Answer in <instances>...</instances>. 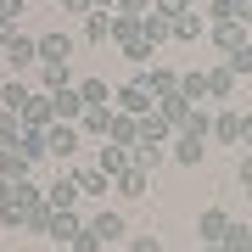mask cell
<instances>
[{"label":"cell","mask_w":252,"mask_h":252,"mask_svg":"<svg viewBox=\"0 0 252 252\" xmlns=\"http://www.w3.org/2000/svg\"><path fill=\"white\" fill-rule=\"evenodd\" d=\"M101 247H107V241H101V235H90V224H84V235L73 241V252H101Z\"/></svg>","instance_id":"cell-36"},{"label":"cell","mask_w":252,"mask_h":252,"mask_svg":"<svg viewBox=\"0 0 252 252\" xmlns=\"http://www.w3.org/2000/svg\"><path fill=\"white\" fill-rule=\"evenodd\" d=\"M0 62H6L11 73L34 67V62H39V34H23V28H17V39H11V45H0Z\"/></svg>","instance_id":"cell-3"},{"label":"cell","mask_w":252,"mask_h":252,"mask_svg":"<svg viewBox=\"0 0 252 252\" xmlns=\"http://www.w3.org/2000/svg\"><path fill=\"white\" fill-rule=\"evenodd\" d=\"M73 45H79V39H73L67 28H45V34H39V67H67Z\"/></svg>","instance_id":"cell-1"},{"label":"cell","mask_w":252,"mask_h":252,"mask_svg":"<svg viewBox=\"0 0 252 252\" xmlns=\"http://www.w3.org/2000/svg\"><path fill=\"white\" fill-rule=\"evenodd\" d=\"M17 140H23V118L0 107V146H17Z\"/></svg>","instance_id":"cell-28"},{"label":"cell","mask_w":252,"mask_h":252,"mask_svg":"<svg viewBox=\"0 0 252 252\" xmlns=\"http://www.w3.org/2000/svg\"><path fill=\"white\" fill-rule=\"evenodd\" d=\"M112 190H118V196H146V190H152V174H146V168H129Z\"/></svg>","instance_id":"cell-23"},{"label":"cell","mask_w":252,"mask_h":252,"mask_svg":"<svg viewBox=\"0 0 252 252\" xmlns=\"http://www.w3.org/2000/svg\"><path fill=\"white\" fill-rule=\"evenodd\" d=\"M230 224H235V219L224 213V207H202V213H196V241H202V247H207V241H224Z\"/></svg>","instance_id":"cell-7"},{"label":"cell","mask_w":252,"mask_h":252,"mask_svg":"<svg viewBox=\"0 0 252 252\" xmlns=\"http://www.w3.org/2000/svg\"><path fill=\"white\" fill-rule=\"evenodd\" d=\"M84 224H90V219H84L79 207H56V213H51V241L56 247H73L84 235Z\"/></svg>","instance_id":"cell-4"},{"label":"cell","mask_w":252,"mask_h":252,"mask_svg":"<svg viewBox=\"0 0 252 252\" xmlns=\"http://www.w3.org/2000/svg\"><path fill=\"white\" fill-rule=\"evenodd\" d=\"M17 152H23L28 162H34V157H45V135H23V140H17Z\"/></svg>","instance_id":"cell-34"},{"label":"cell","mask_w":252,"mask_h":252,"mask_svg":"<svg viewBox=\"0 0 252 252\" xmlns=\"http://www.w3.org/2000/svg\"><path fill=\"white\" fill-rule=\"evenodd\" d=\"M90 235H101V241H124V235H129V219L118 213V207H101V213H90Z\"/></svg>","instance_id":"cell-9"},{"label":"cell","mask_w":252,"mask_h":252,"mask_svg":"<svg viewBox=\"0 0 252 252\" xmlns=\"http://www.w3.org/2000/svg\"><path fill=\"white\" fill-rule=\"evenodd\" d=\"M56 252H73V247H56Z\"/></svg>","instance_id":"cell-47"},{"label":"cell","mask_w":252,"mask_h":252,"mask_svg":"<svg viewBox=\"0 0 252 252\" xmlns=\"http://www.w3.org/2000/svg\"><path fill=\"white\" fill-rule=\"evenodd\" d=\"M112 107L129 112V118H146V112H157V101H152V90H146L140 79H129V84H118V90H112Z\"/></svg>","instance_id":"cell-2"},{"label":"cell","mask_w":252,"mask_h":252,"mask_svg":"<svg viewBox=\"0 0 252 252\" xmlns=\"http://www.w3.org/2000/svg\"><path fill=\"white\" fill-rule=\"evenodd\" d=\"M112 11H118V17H140V23H146V17L157 11V0H118Z\"/></svg>","instance_id":"cell-29"},{"label":"cell","mask_w":252,"mask_h":252,"mask_svg":"<svg viewBox=\"0 0 252 252\" xmlns=\"http://www.w3.org/2000/svg\"><path fill=\"white\" fill-rule=\"evenodd\" d=\"M202 252H230V247H224V241H207V247H202Z\"/></svg>","instance_id":"cell-45"},{"label":"cell","mask_w":252,"mask_h":252,"mask_svg":"<svg viewBox=\"0 0 252 252\" xmlns=\"http://www.w3.org/2000/svg\"><path fill=\"white\" fill-rule=\"evenodd\" d=\"M180 95H190V101H207V73H202V67L180 73Z\"/></svg>","instance_id":"cell-26"},{"label":"cell","mask_w":252,"mask_h":252,"mask_svg":"<svg viewBox=\"0 0 252 252\" xmlns=\"http://www.w3.org/2000/svg\"><path fill=\"white\" fill-rule=\"evenodd\" d=\"M207 23H241L235 17V0H207Z\"/></svg>","instance_id":"cell-32"},{"label":"cell","mask_w":252,"mask_h":252,"mask_svg":"<svg viewBox=\"0 0 252 252\" xmlns=\"http://www.w3.org/2000/svg\"><path fill=\"white\" fill-rule=\"evenodd\" d=\"M207 34V17H196V6L174 11V39H202Z\"/></svg>","instance_id":"cell-14"},{"label":"cell","mask_w":252,"mask_h":252,"mask_svg":"<svg viewBox=\"0 0 252 252\" xmlns=\"http://www.w3.org/2000/svg\"><path fill=\"white\" fill-rule=\"evenodd\" d=\"M95 168H101V174H107V180L118 185L129 168H135V157H129V146H101V152H95Z\"/></svg>","instance_id":"cell-8"},{"label":"cell","mask_w":252,"mask_h":252,"mask_svg":"<svg viewBox=\"0 0 252 252\" xmlns=\"http://www.w3.org/2000/svg\"><path fill=\"white\" fill-rule=\"evenodd\" d=\"M146 39H152V45L174 39V17H168V11H152V17H146Z\"/></svg>","instance_id":"cell-25"},{"label":"cell","mask_w":252,"mask_h":252,"mask_svg":"<svg viewBox=\"0 0 252 252\" xmlns=\"http://www.w3.org/2000/svg\"><path fill=\"white\" fill-rule=\"evenodd\" d=\"M213 140L241 146V112H219V118H213Z\"/></svg>","instance_id":"cell-20"},{"label":"cell","mask_w":252,"mask_h":252,"mask_svg":"<svg viewBox=\"0 0 252 252\" xmlns=\"http://www.w3.org/2000/svg\"><path fill=\"white\" fill-rule=\"evenodd\" d=\"M235 17H241V23H252V0H235Z\"/></svg>","instance_id":"cell-44"},{"label":"cell","mask_w":252,"mask_h":252,"mask_svg":"<svg viewBox=\"0 0 252 252\" xmlns=\"http://www.w3.org/2000/svg\"><path fill=\"white\" fill-rule=\"evenodd\" d=\"M135 79L152 90V101H168V95H180V73L174 67H162V62H152V67H140Z\"/></svg>","instance_id":"cell-5"},{"label":"cell","mask_w":252,"mask_h":252,"mask_svg":"<svg viewBox=\"0 0 252 252\" xmlns=\"http://www.w3.org/2000/svg\"><path fill=\"white\" fill-rule=\"evenodd\" d=\"M224 67L235 73V79H247V73H252V45H241V51H230V56H224Z\"/></svg>","instance_id":"cell-30"},{"label":"cell","mask_w":252,"mask_h":252,"mask_svg":"<svg viewBox=\"0 0 252 252\" xmlns=\"http://www.w3.org/2000/svg\"><path fill=\"white\" fill-rule=\"evenodd\" d=\"M207 95H213V101H230L235 95V73L230 67H207Z\"/></svg>","instance_id":"cell-17"},{"label":"cell","mask_w":252,"mask_h":252,"mask_svg":"<svg viewBox=\"0 0 252 252\" xmlns=\"http://www.w3.org/2000/svg\"><path fill=\"white\" fill-rule=\"evenodd\" d=\"M79 140H84V129H79V124H51V135H45V152H51L56 162H67L73 152H79Z\"/></svg>","instance_id":"cell-6"},{"label":"cell","mask_w":252,"mask_h":252,"mask_svg":"<svg viewBox=\"0 0 252 252\" xmlns=\"http://www.w3.org/2000/svg\"><path fill=\"white\" fill-rule=\"evenodd\" d=\"M168 135H174V124L162 112H146L140 118V140H157V146H168Z\"/></svg>","instance_id":"cell-19"},{"label":"cell","mask_w":252,"mask_h":252,"mask_svg":"<svg viewBox=\"0 0 252 252\" xmlns=\"http://www.w3.org/2000/svg\"><path fill=\"white\" fill-rule=\"evenodd\" d=\"M79 196H84V190H79V174H56V180L45 185V202L51 207H79Z\"/></svg>","instance_id":"cell-10"},{"label":"cell","mask_w":252,"mask_h":252,"mask_svg":"<svg viewBox=\"0 0 252 252\" xmlns=\"http://www.w3.org/2000/svg\"><path fill=\"white\" fill-rule=\"evenodd\" d=\"M202 152H207V146H202V135H174V162L196 168V162H202Z\"/></svg>","instance_id":"cell-16"},{"label":"cell","mask_w":252,"mask_h":252,"mask_svg":"<svg viewBox=\"0 0 252 252\" xmlns=\"http://www.w3.org/2000/svg\"><path fill=\"white\" fill-rule=\"evenodd\" d=\"M79 95H84V107H107V79H79Z\"/></svg>","instance_id":"cell-27"},{"label":"cell","mask_w":252,"mask_h":252,"mask_svg":"<svg viewBox=\"0 0 252 252\" xmlns=\"http://www.w3.org/2000/svg\"><path fill=\"white\" fill-rule=\"evenodd\" d=\"M129 252H162V241H157V235H152V230H140V235H135V241H129Z\"/></svg>","instance_id":"cell-35"},{"label":"cell","mask_w":252,"mask_h":252,"mask_svg":"<svg viewBox=\"0 0 252 252\" xmlns=\"http://www.w3.org/2000/svg\"><path fill=\"white\" fill-rule=\"evenodd\" d=\"M129 157H135V168H146V174H152V168H157V162L168 157V152H162L157 140H135V146H129Z\"/></svg>","instance_id":"cell-21"},{"label":"cell","mask_w":252,"mask_h":252,"mask_svg":"<svg viewBox=\"0 0 252 252\" xmlns=\"http://www.w3.org/2000/svg\"><path fill=\"white\" fill-rule=\"evenodd\" d=\"M73 174H79V190H84V196H107V190H112V180L101 168H73Z\"/></svg>","instance_id":"cell-24"},{"label":"cell","mask_w":252,"mask_h":252,"mask_svg":"<svg viewBox=\"0 0 252 252\" xmlns=\"http://www.w3.org/2000/svg\"><path fill=\"white\" fill-rule=\"evenodd\" d=\"M213 45L224 51V56L241 51V45H247V39H241V23H213Z\"/></svg>","instance_id":"cell-22"},{"label":"cell","mask_w":252,"mask_h":252,"mask_svg":"<svg viewBox=\"0 0 252 252\" xmlns=\"http://www.w3.org/2000/svg\"><path fill=\"white\" fill-rule=\"evenodd\" d=\"M23 6H28V0H0V17H11V23H17V17H23Z\"/></svg>","instance_id":"cell-37"},{"label":"cell","mask_w":252,"mask_h":252,"mask_svg":"<svg viewBox=\"0 0 252 252\" xmlns=\"http://www.w3.org/2000/svg\"><path fill=\"white\" fill-rule=\"evenodd\" d=\"M84 39L90 45H107L112 39V11H84Z\"/></svg>","instance_id":"cell-15"},{"label":"cell","mask_w":252,"mask_h":252,"mask_svg":"<svg viewBox=\"0 0 252 252\" xmlns=\"http://www.w3.org/2000/svg\"><path fill=\"white\" fill-rule=\"evenodd\" d=\"M224 247H230V252H252V224H230Z\"/></svg>","instance_id":"cell-31"},{"label":"cell","mask_w":252,"mask_h":252,"mask_svg":"<svg viewBox=\"0 0 252 252\" xmlns=\"http://www.w3.org/2000/svg\"><path fill=\"white\" fill-rule=\"evenodd\" d=\"M135 140H140V118H129V112H112L107 146H135Z\"/></svg>","instance_id":"cell-12"},{"label":"cell","mask_w":252,"mask_h":252,"mask_svg":"<svg viewBox=\"0 0 252 252\" xmlns=\"http://www.w3.org/2000/svg\"><path fill=\"white\" fill-rule=\"evenodd\" d=\"M79 129H84V135H101V140H107V129H112V107H84Z\"/></svg>","instance_id":"cell-18"},{"label":"cell","mask_w":252,"mask_h":252,"mask_svg":"<svg viewBox=\"0 0 252 252\" xmlns=\"http://www.w3.org/2000/svg\"><path fill=\"white\" fill-rule=\"evenodd\" d=\"M11 190H17V180H6V174H0V207L11 202Z\"/></svg>","instance_id":"cell-41"},{"label":"cell","mask_w":252,"mask_h":252,"mask_svg":"<svg viewBox=\"0 0 252 252\" xmlns=\"http://www.w3.org/2000/svg\"><path fill=\"white\" fill-rule=\"evenodd\" d=\"M235 174H241V185H247V190H252V152H247V157H241V162H235Z\"/></svg>","instance_id":"cell-38"},{"label":"cell","mask_w":252,"mask_h":252,"mask_svg":"<svg viewBox=\"0 0 252 252\" xmlns=\"http://www.w3.org/2000/svg\"><path fill=\"white\" fill-rule=\"evenodd\" d=\"M241 146L252 152V112H241Z\"/></svg>","instance_id":"cell-40"},{"label":"cell","mask_w":252,"mask_h":252,"mask_svg":"<svg viewBox=\"0 0 252 252\" xmlns=\"http://www.w3.org/2000/svg\"><path fill=\"white\" fill-rule=\"evenodd\" d=\"M157 112L168 118L174 129H185V124H190V112H196V101H190V95H168V101H157Z\"/></svg>","instance_id":"cell-13"},{"label":"cell","mask_w":252,"mask_h":252,"mask_svg":"<svg viewBox=\"0 0 252 252\" xmlns=\"http://www.w3.org/2000/svg\"><path fill=\"white\" fill-rule=\"evenodd\" d=\"M67 11H95V0H62Z\"/></svg>","instance_id":"cell-43"},{"label":"cell","mask_w":252,"mask_h":252,"mask_svg":"<svg viewBox=\"0 0 252 252\" xmlns=\"http://www.w3.org/2000/svg\"><path fill=\"white\" fill-rule=\"evenodd\" d=\"M0 224H6V230H23V224H28V207L6 202V207H0Z\"/></svg>","instance_id":"cell-33"},{"label":"cell","mask_w":252,"mask_h":252,"mask_svg":"<svg viewBox=\"0 0 252 252\" xmlns=\"http://www.w3.org/2000/svg\"><path fill=\"white\" fill-rule=\"evenodd\" d=\"M28 101H34V90H28V84L17 79V73H11V79H6V84H0V107H6V112H17V118H23V107H28Z\"/></svg>","instance_id":"cell-11"},{"label":"cell","mask_w":252,"mask_h":252,"mask_svg":"<svg viewBox=\"0 0 252 252\" xmlns=\"http://www.w3.org/2000/svg\"><path fill=\"white\" fill-rule=\"evenodd\" d=\"M11 39H17V23H11V17H0V45H11Z\"/></svg>","instance_id":"cell-39"},{"label":"cell","mask_w":252,"mask_h":252,"mask_svg":"<svg viewBox=\"0 0 252 252\" xmlns=\"http://www.w3.org/2000/svg\"><path fill=\"white\" fill-rule=\"evenodd\" d=\"M190 6V0H157V11H168V17H174V11H185Z\"/></svg>","instance_id":"cell-42"},{"label":"cell","mask_w":252,"mask_h":252,"mask_svg":"<svg viewBox=\"0 0 252 252\" xmlns=\"http://www.w3.org/2000/svg\"><path fill=\"white\" fill-rule=\"evenodd\" d=\"M112 6H118V0H95V11H112Z\"/></svg>","instance_id":"cell-46"}]
</instances>
